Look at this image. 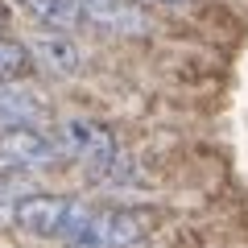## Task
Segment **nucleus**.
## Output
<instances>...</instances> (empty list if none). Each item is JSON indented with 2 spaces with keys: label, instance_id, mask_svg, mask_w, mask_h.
Here are the masks:
<instances>
[{
  "label": "nucleus",
  "instance_id": "obj_3",
  "mask_svg": "<svg viewBox=\"0 0 248 248\" xmlns=\"http://www.w3.org/2000/svg\"><path fill=\"white\" fill-rule=\"evenodd\" d=\"M149 236V219L141 211H87L83 228L66 248H137Z\"/></svg>",
  "mask_w": 248,
  "mask_h": 248
},
{
  "label": "nucleus",
  "instance_id": "obj_5",
  "mask_svg": "<svg viewBox=\"0 0 248 248\" xmlns=\"http://www.w3.org/2000/svg\"><path fill=\"white\" fill-rule=\"evenodd\" d=\"M50 116V99L33 83H0V128H42Z\"/></svg>",
  "mask_w": 248,
  "mask_h": 248
},
{
  "label": "nucleus",
  "instance_id": "obj_4",
  "mask_svg": "<svg viewBox=\"0 0 248 248\" xmlns=\"http://www.w3.org/2000/svg\"><path fill=\"white\" fill-rule=\"evenodd\" d=\"M62 157L58 137L46 128H0V161L17 170H42Z\"/></svg>",
  "mask_w": 248,
  "mask_h": 248
},
{
  "label": "nucleus",
  "instance_id": "obj_8",
  "mask_svg": "<svg viewBox=\"0 0 248 248\" xmlns=\"http://www.w3.org/2000/svg\"><path fill=\"white\" fill-rule=\"evenodd\" d=\"M79 4L87 13V21L99 29H112V33H137V29H145V17L137 13L133 0H79Z\"/></svg>",
  "mask_w": 248,
  "mask_h": 248
},
{
  "label": "nucleus",
  "instance_id": "obj_1",
  "mask_svg": "<svg viewBox=\"0 0 248 248\" xmlns=\"http://www.w3.org/2000/svg\"><path fill=\"white\" fill-rule=\"evenodd\" d=\"M87 219V207L75 203L66 195H50V190H37V195H21L17 207H13V223H17L25 236L37 240H62L71 244L75 232Z\"/></svg>",
  "mask_w": 248,
  "mask_h": 248
},
{
  "label": "nucleus",
  "instance_id": "obj_6",
  "mask_svg": "<svg viewBox=\"0 0 248 248\" xmlns=\"http://www.w3.org/2000/svg\"><path fill=\"white\" fill-rule=\"evenodd\" d=\"M29 54H33L37 71L54 75V79H71L83 66V50H79V42L71 33H33Z\"/></svg>",
  "mask_w": 248,
  "mask_h": 248
},
{
  "label": "nucleus",
  "instance_id": "obj_11",
  "mask_svg": "<svg viewBox=\"0 0 248 248\" xmlns=\"http://www.w3.org/2000/svg\"><path fill=\"white\" fill-rule=\"evenodd\" d=\"M153 4H190V0H153Z\"/></svg>",
  "mask_w": 248,
  "mask_h": 248
},
{
  "label": "nucleus",
  "instance_id": "obj_7",
  "mask_svg": "<svg viewBox=\"0 0 248 248\" xmlns=\"http://www.w3.org/2000/svg\"><path fill=\"white\" fill-rule=\"evenodd\" d=\"M13 4L25 9L37 25L54 29V33H71V29H79L83 21H87V13H83L79 0H13Z\"/></svg>",
  "mask_w": 248,
  "mask_h": 248
},
{
  "label": "nucleus",
  "instance_id": "obj_9",
  "mask_svg": "<svg viewBox=\"0 0 248 248\" xmlns=\"http://www.w3.org/2000/svg\"><path fill=\"white\" fill-rule=\"evenodd\" d=\"M29 66H33L29 46L17 37H0V83H17L21 75H29Z\"/></svg>",
  "mask_w": 248,
  "mask_h": 248
},
{
  "label": "nucleus",
  "instance_id": "obj_10",
  "mask_svg": "<svg viewBox=\"0 0 248 248\" xmlns=\"http://www.w3.org/2000/svg\"><path fill=\"white\" fill-rule=\"evenodd\" d=\"M4 21H9V13H4V4H0V37H4Z\"/></svg>",
  "mask_w": 248,
  "mask_h": 248
},
{
  "label": "nucleus",
  "instance_id": "obj_2",
  "mask_svg": "<svg viewBox=\"0 0 248 248\" xmlns=\"http://www.w3.org/2000/svg\"><path fill=\"white\" fill-rule=\"evenodd\" d=\"M58 149L62 157L79 161V166L91 170V178H112L116 170L124 166L120 145H116V133L99 120H87V116H71V120L58 124Z\"/></svg>",
  "mask_w": 248,
  "mask_h": 248
}]
</instances>
